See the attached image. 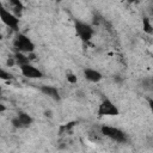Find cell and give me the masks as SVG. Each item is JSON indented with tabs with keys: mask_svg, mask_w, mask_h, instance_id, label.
Returning a JSON list of instances; mask_svg holds the SVG:
<instances>
[{
	"mask_svg": "<svg viewBox=\"0 0 153 153\" xmlns=\"http://www.w3.org/2000/svg\"><path fill=\"white\" fill-rule=\"evenodd\" d=\"M8 2H10V5H11V7L14 10L16 16H17V17L20 16V13H22L23 10H24V5H23L22 0H8Z\"/></svg>",
	"mask_w": 153,
	"mask_h": 153,
	"instance_id": "obj_12",
	"label": "cell"
},
{
	"mask_svg": "<svg viewBox=\"0 0 153 153\" xmlns=\"http://www.w3.org/2000/svg\"><path fill=\"white\" fill-rule=\"evenodd\" d=\"M74 29H75L76 36H78L84 43L90 42L91 38L93 37L94 29H93V26H92L91 24H88V23H86V22L75 19V20H74Z\"/></svg>",
	"mask_w": 153,
	"mask_h": 153,
	"instance_id": "obj_2",
	"label": "cell"
},
{
	"mask_svg": "<svg viewBox=\"0 0 153 153\" xmlns=\"http://www.w3.org/2000/svg\"><path fill=\"white\" fill-rule=\"evenodd\" d=\"M128 1V4H133V2H137L139 0H127Z\"/></svg>",
	"mask_w": 153,
	"mask_h": 153,
	"instance_id": "obj_20",
	"label": "cell"
},
{
	"mask_svg": "<svg viewBox=\"0 0 153 153\" xmlns=\"http://www.w3.org/2000/svg\"><path fill=\"white\" fill-rule=\"evenodd\" d=\"M142 24H143V31L148 35H151L153 32V26L151 24V19L148 17H143L142 18Z\"/></svg>",
	"mask_w": 153,
	"mask_h": 153,
	"instance_id": "obj_13",
	"label": "cell"
},
{
	"mask_svg": "<svg viewBox=\"0 0 153 153\" xmlns=\"http://www.w3.org/2000/svg\"><path fill=\"white\" fill-rule=\"evenodd\" d=\"M39 91H41L43 94H45V96L50 97L51 99H54L55 102H60V100H61L60 92H59V90H57L55 86H50V85H42V86L39 87Z\"/></svg>",
	"mask_w": 153,
	"mask_h": 153,
	"instance_id": "obj_8",
	"label": "cell"
},
{
	"mask_svg": "<svg viewBox=\"0 0 153 153\" xmlns=\"http://www.w3.org/2000/svg\"><path fill=\"white\" fill-rule=\"evenodd\" d=\"M13 57H14L16 65H18V66H22V65H25V63H29L30 62L27 55H25L24 53H20V51H16L14 55H13Z\"/></svg>",
	"mask_w": 153,
	"mask_h": 153,
	"instance_id": "obj_10",
	"label": "cell"
},
{
	"mask_svg": "<svg viewBox=\"0 0 153 153\" xmlns=\"http://www.w3.org/2000/svg\"><path fill=\"white\" fill-rule=\"evenodd\" d=\"M13 47L16 51H20L24 54H29L35 51V43L31 41L30 37H27L25 33L17 32L14 38H13Z\"/></svg>",
	"mask_w": 153,
	"mask_h": 153,
	"instance_id": "obj_1",
	"label": "cell"
},
{
	"mask_svg": "<svg viewBox=\"0 0 153 153\" xmlns=\"http://www.w3.org/2000/svg\"><path fill=\"white\" fill-rule=\"evenodd\" d=\"M100 133L111 139L112 141H116V142H126L127 141V135L123 130H121L120 128H116V127H111V126H102L100 127Z\"/></svg>",
	"mask_w": 153,
	"mask_h": 153,
	"instance_id": "obj_4",
	"label": "cell"
},
{
	"mask_svg": "<svg viewBox=\"0 0 153 153\" xmlns=\"http://www.w3.org/2000/svg\"><path fill=\"white\" fill-rule=\"evenodd\" d=\"M82 73H84L85 79L88 80L90 82H99V81L103 79V74H102L99 71L93 69V68H90V67L84 68Z\"/></svg>",
	"mask_w": 153,
	"mask_h": 153,
	"instance_id": "obj_7",
	"label": "cell"
},
{
	"mask_svg": "<svg viewBox=\"0 0 153 153\" xmlns=\"http://www.w3.org/2000/svg\"><path fill=\"white\" fill-rule=\"evenodd\" d=\"M4 111H6V106L2 103H0V112H4Z\"/></svg>",
	"mask_w": 153,
	"mask_h": 153,
	"instance_id": "obj_18",
	"label": "cell"
},
{
	"mask_svg": "<svg viewBox=\"0 0 153 153\" xmlns=\"http://www.w3.org/2000/svg\"><path fill=\"white\" fill-rule=\"evenodd\" d=\"M12 79H13V75L10 72L0 68V80H12Z\"/></svg>",
	"mask_w": 153,
	"mask_h": 153,
	"instance_id": "obj_15",
	"label": "cell"
},
{
	"mask_svg": "<svg viewBox=\"0 0 153 153\" xmlns=\"http://www.w3.org/2000/svg\"><path fill=\"white\" fill-rule=\"evenodd\" d=\"M0 19H1V22L7 27H10L11 30L18 32V29H19V18L13 12L8 11L1 2H0Z\"/></svg>",
	"mask_w": 153,
	"mask_h": 153,
	"instance_id": "obj_3",
	"label": "cell"
},
{
	"mask_svg": "<svg viewBox=\"0 0 153 153\" xmlns=\"http://www.w3.org/2000/svg\"><path fill=\"white\" fill-rule=\"evenodd\" d=\"M97 115L98 117H104V116H118L120 115V110L109 99L105 98L102 100V103L99 104L98 109H97Z\"/></svg>",
	"mask_w": 153,
	"mask_h": 153,
	"instance_id": "obj_5",
	"label": "cell"
},
{
	"mask_svg": "<svg viewBox=\"0 0 153 153\" xmlns=\"http://www.w3.org/2000/svg\"><path fill=\"white\" fill-rule=\"evenodd\" d=\"M66 79H67V81H68L69 84H76V82H78L76 75H75L73 72H71V71H68V72L66 73Z\"/></svg>",
	"mask_w": 153,
	"mask_h": 153,
	"instance_id": "obj_14",
	"label": "cell"
},
{
	"mask_svg": "<svg viewBox=\"0 0 153 153\" xmlns=\"http://www.w3.org/2000/svg\"><path fill=\"white\" fill-rule=\"evenodd\" d=\"M44 116L45 117H51V111L49 110V111H44Z\"/></svg>",
	"mask_w": 153,
	"mask_h": 153,
	"instance_id": "obj_19",
	"label": "cell"
},
{
	"mask_svg": "<svg viewBox=\"0 0 153 153\" xmlns=\"http://www.w3.org/2000/svg\"><path fill=\"white\" fill-rule=\"evenodd\" d=\"M0 39H2V35L1 33H0Z\"/></svg>",
	"mask_w": 153,
	"mask_h": 153,
	"instance_id": "obj_21",
	"label": "cell"
},
{
	"mask_svg": "<svg viewBox=\"0 0 153 153\" xmlns=\"http://www.w3.org/2000/svg\"><path fill=\"white\" fill-rule=\"evenodd\" d=\"M56 1H57V2H60V1H62V0H56Z\"/></svg>",
	"mask_w": 153,
	"mask_h": 153,
	"instance_id": "obj_22",
	"label": "cell"
},
{
	"mask_svg": "<svg viewBox=\"0 0 153 153\" xmlns=\"http://www.w3.org/2000/svg\"><path fill=\"white\" fill-rule=\"evenodd\" d=\"M17 117H18V120L20 121V123L23 124V128H29V127L32 124V122H33V118H32L29 114H26V112H24V111H18Z\"/></svg>",
	"mask_w": 153,
	"mask_h": 153,
	"instance_id": "obj_9",
	"label": "cell"
},
{
	"mask_svg": "<svg viewBox=\"0 0 153 153\" xmlns=\"http://www.w3.org/2000/svg\"><path fill=\"white\" fill-rule=\"evenodd\" d=\"M11 124L14 127V128H17V129H23V124L20 123V121L18 120V117L16 116V117H13L12 120H11Z\"/></svg>",
	"mask_w": 153,
	"mask_h": 153,
	"instance_id": "obj_16",
	"label": "cell"
},
{
	"mask_svg": "<svg viewBox=\"0 0 153 153\" xmlns=\"http://www.w3.org/2000/svg\"><path fill=\"white\" fill-rule=\"evenodd\" d=\"M1 90H2V88H1V86H0V92H1Z\"/></svg>",
	"mask_w": 153,
	"mask_h": 153,
	"instance_id": "obj_23",
	"label": "cell"
},
{
	"mask_svg": "<svg viewBox=\"0 0 153 153\" xmlns=\"http://www.w3.org/2000/svg\"><path fill=\"white\" fill-rule=\"evenodd\" d=\"M79 122L78 121H71V122H68V123H65V124H61L60 127H59V134L60 135H62V134H66V133H68V131H71L76 124H78Z\"/></svg>",
	"mask_w": 153,
	"mask_h": 153,
	"instance_id": "obj_11",
	"label": "cell"
},
{
	"mask_svg": "<svg viewBox=\"0 0 153 153\" xmlns=\"http://www.w3.org/2000/svg\"><path fill=\"white\" fill-rule=\"evenodd\" d=\"M14 65H16L14 57H13V56H8V59H7V61H6V66H7V67H12V66H14Z\"/></svg>",
	"mask_w": 153,
	"mask_h": 153,
	"instance_id": "obj_17",
	"label": "cell"
},
{
	"mask_svg": "<svg viewBox=\"0 0 153 153\" xmlns=\"http://www.w3.org/2000/svg\"><path fill=\"white\" fill-rule=\"evenodd\" d=\"M19 69H20L22 74H23L25 78H29V79H41V78L43 76L42 71H39L38 68H36V67H35L33 65H31L30 62L19 66Z\"/></svg>",
	"mask_w": 153,
	"mask_h": 153,
	"instance_id": "obj_6",
	"label": "cell"
}]
</instances>
